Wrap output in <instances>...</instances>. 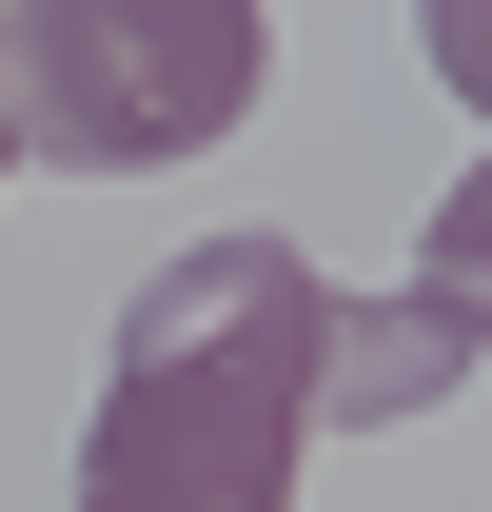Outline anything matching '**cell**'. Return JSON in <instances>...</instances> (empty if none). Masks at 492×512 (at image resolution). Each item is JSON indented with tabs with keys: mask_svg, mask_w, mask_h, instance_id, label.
<instances>
[{
	"mask_svg": "<svg viewBox=\"0 0 492 512\" xmlns=\"http://www.w3.org/2000/svg\"><path fill=\"white\" fill-rule=\"evenodd\" d=\"M256 79H276L256 0H20L0 20V119L60 178H158L256 119Z\"/></svg>",
	"mask_w": 492,
	"mask_h": 512,
	"instance_id": "cell-1",
	"label": "cell"
},
{
	"mask_svg": "<svg viewBox=\"0 0 492 512\" xmlns=\"http://www.w3.org/2000/svg\"><path fill=\"white\" fill-rule=\"evenodd\" d=\"M414 296H433V316H453V335L492 355V158H473L453 197H433V237H414Z\"/></svg>",
	"mask_w": 492,
	"mask_h": 512,
	"instance_id": "cell-2",
	"label": "cell"
},
{
	"mask_svg": "<svg viewBox=\"0 0 492 512\" xmlns=\"http://www.w3.org/2000/svg\"><path fill=\"white\" fill-rule=\"evenodd\" d=\"M414 40H433V79H453V119H492V0H414Z\"/></svg>",
	"mask_w": 492,
	"mask_h": 512,
	"instance_id": "cell-3",
	"label": "cell"
},
{
	"mask_svg": "<svg viewBox=\"0 0 492 512\" xmlns=\"http://www.w3.org/2000/svg\"><path fill=\"white\" fill-rule=\"evenodd\" d=\"M0 178H20V119H0Z\"/></svg>",
	"mask_w": 492,
	"mask_h": 512,
	"instance_id": "cell-4",
	"label": "cell"
},
{
	"mask_svg": "<svg viewBox=\"0 0 492 512\" xmlns=\"http://www.w3.org/2000/svg\"><path fill=\"white\" fill-rule=\"evenodd\" d=\"M79 512H138V493H79Z\"/></svg>",
	"mask_w": 492,
	"mask_h": 512,
	"instance_id": "cell-5",
	"label": "cell"
}]
</instances>
